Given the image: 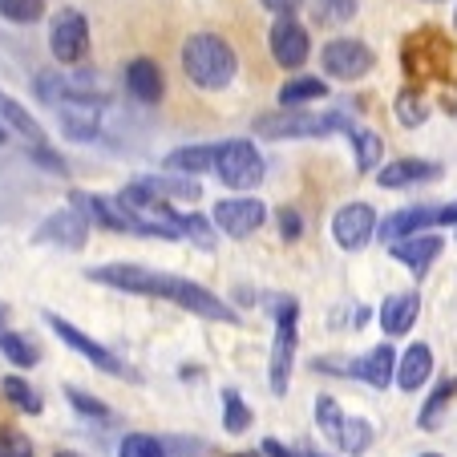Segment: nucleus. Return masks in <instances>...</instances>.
<instances>
[{"mask_svg":"<svg viewBox=\"0 0 457 457\" xmlns=\"http://www.w3.org/2000/svg\"><path fill=\"white\" fill-rule=\"evenodd\" d=\"M89 279H94V284H105V287H118V292L162 295V300L179 303V308H187L190 316H203V320H223V324H235V320H239L219 295H211L207 287L190 284V279H182V276H166V271L134 268V263H105V268L89 271Z\"/></svg>","mask_w":457,"mask_h":457,"instance_id":"obj_1","label":"nucleus"},{"mask_svg":"<svg viewBox=\"0 0 457 457\" xmlns=\"http://www.w3.org/2000/svg\"><path fill=\"white\" fill-rule=\"evenodd\" d=\"M182 70L199 89H223L231 86L239 61H235V49L215 33H199L182 45Z\"/></svg>","mask_w":457,"mask_h":457,"instance_id":"obj_2","label":"nucleus"},{"mask_svg":"<svg viewBox=\"0 0 457 457\" xmlns=\"http://www.w3.org/2000/svg\"><path fill=\"white\" fill-rule=\"evenodd\" d=\"M211 170H215L227 187L251 190L263 179V158H259V150L251 146V142L231 138V142H223V146H215V166H211Z\"/></svg>","mask_w":457,"mask_h":457,"instance_id":"obj_3","label":"nucleus"},{"mask_svg":"<svg viewBox=\"0 0 457 457\" xmlns=\"http://www.w3.org/2000/svg\"><path fill=\"white\" fill-rule=\"evenodd\" d=\"M295 316H300V303H295V300H279V308H276V345H271V393H276V397H284V393H287V377H292Z\"/></svg>","mask_w":457,"mask_h":457,"instance_id":"obj_4","label":"nucleus"},{"mask_svg":"<svg viewBox=\"0 0 457 457\" xmlns=\"http://www.w3.org/2000/svg\"><path fill=\"white\" fill-rule=\"evenodd\" d=\"M332 129H348L345 118H312V113H287V118H259L255 134L263 138H324Z\"/></svg>","mask_w":457,"mask_h":457,"instance_id":"obj_5","label":"nucleus"},{"mask_svg":"<svg viewBox=\"0 0 457 457\" xmlns=\"http://www.w3.org/2000/svg\"><path fill=\"white\" fill-rule=\"evenodd\" d=\"M49 49H53V57L65 61V65H73V61L86 57V49H89V25H86V17H81L78 9H61L57 17H53Z\"/></svg>","mask_w":457,"mask_h":457,"instance_id":"obj_6","label":"nucleus"},{"mask_svg":"<svg viewBox=\"0 0 457 457\" xmlns=\"http://www.w3.org/2000/svg\"><path fill=\"white\" fill-rule=\"evenodd\" d=\"M372 49L364 41H353V37H345V41H328L324 45V70L332 73V78L340 81H356L364 78V73L372 70Z\"/></svg>","mask_w":457,"mask_h":457,"instance_id":"obj_7","label":"nucleus"},{"mask_svg":"<svg viewBox=\"0 0 457 457\" xmlns=\"http://www.w3.org/2000/svg\"><path fill=\"white\" fill-rule=\"evenodd\" d=\"M263 219H268V207L259 199H223L215 207V215H211V223L223 235H231V239H247L251 231L263 227Z\"/></svg>","mask_w":457,"mask_h":457,"instance_id":"obj_8","label":"nucleus"},{"mask_svg":"<svg viewBox=\"0 0 457 457\" xmlns=\"http://www.w3.org/2000/svg\"><path fill=\"white\" fill-rule=\"evenodd\" d=\"M372 231H377V215H372L369 203H348V207H340L337 219H332V235H337V243L345 251L369 247Z\"/></svg>","mask_w":457,"mask_h":457,"instance_id":"obj_9","label":"nucleus"},{"mask_svg":"<svg viewBox=\"0 0 457 457\" xmlns=\"http://www.w3.org/2000/svg\"><path fill=\"white\" fill-rule=\"evenodd\" d=\"M312 53V41H308V29L292 17H279L271 25V57L284 65V70H300L303 61Z\"/></svg>","mask_w":457,"mask_h":457,"instance_id":"obj_10","label":"nucleus"},{"mask_svg":"<svg viewBox=\"0 0 457 457\" xmlns=\"http://www.w3.org/2000/svg\"><path fill=\"white\" fill-rule=\"evenodd\" d=\"M45 320H49V328L57 332V337L65 340V345H70L73 353H81V356H86L89 364H97V369H102V372H113V377H121V372H126V369H121V361L110 353V348H102V345H97V340H89L86 332H78V328H73V324H70V320H61V316H45Z\"/></svg>","mask_w":457,"mask_h":457,"instance_id":"obj_11","label":"nucleus"},{"mask_svg":"<svg viewBox=\"0 0 457 457\" xmlns=\"http://www.w3.org/2000/svg\"><path fill=\"white\" fill-rule=\"evenodd\" d=\"M97 118H102V110L94 105V97H61V129L70 134V138L86 142L97 134Z\"/></svg>","mask_w":457,"mask_h":457,"instance_id":"obj_12","label":"nucleus"},{"mask_svg":"<svg viewBox=\"0 0 457 457\" xmlns=\"http://www.w3.org/2000/svg\"><path fill=\"white\" fill-rule=\"evenodd\" d=\"M429 223H441V207H405L380 223V239H388V243L409 239V235H421V227H429Z\"/></svg>","mask_w":457,"mask_h":457,"instance_id":"obj_13","label":"nucleus"},{"mask_svg":"<svg viewBox=\"0 0 457 457\" xmlns=\"http://www.w3.org/2000/svg\"><path fill=\"white\" fill-rule=\"evenodd\" d=\"M441 179V166L437 162H421V158H397V162L380 166V187H417V182H433Z\"/></svg>","mask_w":457,"mask_h":457,"instance_id":"obj_14","label":"nucleus"},{"mask_svg":"<svg viewBox=\"0 0 457 457\" xmlns=\"http://www.w3.org/2000/svg\"><path fill=\"white\" fill-rule=\"evenodd\" d=\"M441 255V239L437 235H409V239H397L393 243V259H401L413 276H425L429 263Z\"/></svg>","mask_w":457,"mask_h":457,"instance_id":"obj_15","label":"nucleus"},{"mask_svg":"<svg viewBox=\"0 0 457 457\" xmlns=\"http://www.w3.org/2000/svg\"><path fill=\"white\" fill-rule=\"evenodd\" d=\"M417 312H421V300H417V292L388 295V300L380 303V328H385L388 337H405V332L413 328Z\"/></svg>","mask_w":457,"mask_h":457,"instance_id":"obj_16","label":"nucleus"},{"mask_svg":"<svg viewBox=\"0 0 457 457\" xmlns=\"http://www.w3.org/2000/svg\"><path fill=\"white\" fill-rule=\"evenodd\" d=\"M126 86H129V94L138 97V102H158V97H162V89H166L158 61L134 57V61H129V70H126Z\"/></svg>","mask_w":457,"mask_h":457,"instance_id":"obj_17","label":"nucleus"},{"mask_svg":"<svg viewBox=\"0 0 457 457\" xmlns=\"http://www.w3.org/2000/svg\"><path fill=\"white\" fill-rule=\"evenodd\" d=\"M393 369H397V353H393L388 345H377L369 356H361V361L348 364V372L361 377V380H369L372 388H385L388 380H393Z\"/></svg>","mask_w":457,"mask_h":457,"instance_id":"obj_18","label":"nucleus"},{"mask_svg":"<svg viewBox=\"0 0 457 457\" xmlns=\"http://www.w3.org/2000/svg\"><path fill=\"white\" fill-rule=\"evenodd\" d=\"M86 231H89V219L73 215V211H57V215L45 219L37 239H53V243H61V247H81V243H86Z\"/></svg>","mask_w":457,"mask_h":457,"instance_id":"obj_19","label":"nucleus"},{"mask_svg":"<svg viewBox=\"0 0 457 457\" xmlns=\"http://www.w3.org/2000/svg\"><path fill=\"white\" fill-rule=\"evenodd\" d=\"M429 372H433V353H429V345H413L405 356H401L397 385L405 388V393H417V388L429 380Z\"/></svg>","mask_w":457,"mask_h":457,"instance_id":"obj_20","label":"nucleus"},{"mask_svg":"<svg viewBox=\"0 0 457 457\" xmlns=\"http://www.w3.org/2000/svg\"><path fill=\"white\" fill-rule=\"evenodd\" d=\"M324 94H328V89H324V81H320V78H295V81H287V86L279 89V105H284V110H292V105L320 102Z\"/></svg>","mask_w":457,"mask_h":457,"instance_id":"obj_21","label":"nucleus"},{"mask_svg":"<svg viewBox=\"0 0 457 457\" xmlns=\"http://www.w3.org/2000/svg\"><path fill=\"white\" fill-rule=\"evenodd\" d=\"M348 138H353V150H356V166H361V170H372V166L380 162V154H385L380 138L369 134V129H348Z\"/></svg>","mask_w":457,"mask_h":457,"instance_id":"obj_22","label":"nucleus"},{"mask_svg":"<svg viewBox=\"0 0 457 457\" xmlns=\"http://www.w3.org/2000/svg\"><path fill=\"white\" fill-rule=\"evenodd\" d=\"M215 166V146H190V150H174L170 154V170H211Z\"/></svg>","mask_w":457,"mask_h":457,"instance_id":"obj_23","label":"nucleus"},{"mask_svg":"<svg viewBox=\"0 0 457 457\" xmlns=\"http://www.w3.org/2000/svg\"><path fill=\"white\" fill-rule=\"evenodd\" d=\"M0 118H4V121H12V129H17V134H25V138L41 142V126H37V121L29 118V113L21 110V105L12 102V97H4V94H0Z\"/></svg>","mask_w":457,"mask_h":457,"instance_id":"obj_24","label":"nucleus"},{"mask_svg":"<svg viewBox=\"0 0 457 457\" xmlns=\"http://www.w3.org/2000/svg\"><path fill=\"white\" fill-rule=\"evenodd\" d=\"M4 397L12 401V405L21 409V413H41V397H37L33 388H29V380H21V377H4Z\"/></svg>","mask_w":457,"mask_h":457,"instance_id":"obj_25","label":"nucleus"},{"mask_svg":"<svg viewBox=\"0 0 457 457\" xmlns=\"http://www.w3.org/2000/svg\"><path fill=\"white\" fill-rule=\"evenodd\" d=\"M316 421H320V429H324V437L328 441H337L340 445V429H345V413H340V405L332 397H320L316 401Z\"/></svg>","mask_w":457,"mask_h":457,"instance_id":"obj_26","label":"nucleus"},{"mask_svg":"<svg viewBox=\"0 0 457 457\" xmlns=\"http://www.w3.org/2000/svg\"><path fill=\"white\" fill-rule=\"evenodd\" d=\"M0 353L9 356L17 369H29V364H37V348L29 345L25 337H17V332H4V337H0Z\"/></svg>","mask_w":457,"mask_h":457,"instance_id":"obj_27","label":"nucleus"},{"mask_svg":"<svg viewBox=\"0 0 457 457\" xmlns=\"http://www.w3.org/2000/svg\"><path fill=\"white\" fill-rule=\"evenodd\" d=\"M312 12H316L320 25H345V21L356 12V0H316Z\"/></svg>","mask_w":457,"mask_h":457,"instance_id":"obj_28","label":"nucleus"},{"mask_svg":"<svg viewBox=\"0 0 457 457\" xmlns=\"http://www.w3.org/2000/svg\"><path fill=\"white\" fill-rule=\"evenodd\" d=\"M118 457H166V449H162V441L150 437V433H129V437L121 441Z\"/></svg>","mask_w":457,"mask_h":457,"instance_id":"obj_29","label":"nucleus"},{"mask_svg":"<svg viewBox=\"0 0 457 457\" xmlns=\"http://www.w3.org/2000/svg\"><path fill=\"white\" fill-rule=\"evenodd\" d=\"M369 441H372L369 421H361V417H353V421H348V417H345V429H340V449H348V453H364V449H369Z\"/></svg>","mask_w":457,"mask_h":457,"instance_id":"obj_30","label":"nucleus"},{"mask_svg":"<svg viewBox=\"0 0 457 457\" xmlns=\"http://www.w3.org/2000/svg\"><path fill=\"white\" fill-rule=\"evenodd\" d=\"M223 409H227V417H223L227 433H243L251 425V409L243 405V397L235 393V388H227V393H223Z\"/></svg>","mask_w":457,"mask_h":457,"instance_id":"obj_31","label":"nucleus"},{"mask_svg":"<svg viewBox=\"0 0 457 457\" xmlns=\"http://www.w3.org/2000/svg\"><path fill=\"white\" fill-rule=\"evenodd\" d=\"M453 393H457V380H441L437 393L429 397V405L421 409V425H425V429H437V417H441V409L449 405V397H453Z\"/></svg>","mask_w":457,"mask_h":457,"instance_id":"obj_32","label":"nucleus"},{"mask_svg":"<svg viewBox=\"0 0 457 457\" xmlns=\"http://www.w3.org/2000/svg\"><path fill=\"white\" fill-rule=\"evenodd\" d=\"M45 12V0H0V17L17 21V25H29Z\"/></svg>","mask_w":457,"mask_h":457,"instance_id":"obj_33","label":"nucleus"},{"mask_svg":"<svg viewBox=\"0 0 457 457\" xmlns=\"http://www.w3.org/2000/svg\"><path fill=\"white\" fill-rule=\"evenodd\" d=\"M0 457H33V449H29V441L17 429L0 425Z\"/></svg>","mask_w":457,"mask_h":457,"instance_id":"obj_34","label":"nucleus"},{"mask_svg":"<svg viewBox=\"0 0 457 457\" xmlns=\"http://www.w3.org/2000/svg\"><path fill=\"white\" fill-rule=\"evenodd\" d=\"M397 113H401V121H405V126H421V121H425V113H429V110H425V102H421V97L405 94V97H401V102H397Z\"/></svg>","mask_w":457,"mask_h":457,"instance_id":"obj_35","label":"nucleus"},{"mask_svg":"<svg viewBox=\"0 0 457 457\" xmlns=\"http://www.w3.org/2000/svg\"><path fill=\"white\" fill-rule=\"evenodd\" d=\"M70 401H73V409H81V413H86V417H97V421H110V409H105L102 401L86 397L81 388H70Z\"/></svg>","mask_w":457,"mask_h":457,"instance_id":"obj_36","label":"nucleus"},{"mask_svg":"<svg viewBox=\"0 0 457 457\" xmlns=\"http://www.w3.org/2000/svg\"><path fill=\"white\" fill-rule=\"evenodd\" d=\"M279 235H284V239H300L303 235V223H300V215H295V211H279Z\"/></svg>","mask_w":457,"mask_h":457,"instance_id":"obj_37","label":"nucleus"},{"mask_svg":"<svg viewBox=\"0 0 457 457\" xmlns=\"http://www.w3.org/2000/svg\"><path fill=\"white\" fill-rule=\"evenodd\" d=\"M263 4H268V9H271V12H279V17H292V12H295V9H300L303 0H263Z\"/></svg>","mask_w":457,"mask_h":457,"instance_id":"obj_38","label":"nucleus"},{"mask_svg":"<svg viewBox=\"0 0 457 457\" xmlns=\"http://www.w3.org/2000/svg\"><path fill=\"white\" fill-rule=\"evenodd\" d=\"M263 453H268V457H295L300 449H287V445H279L276 437H268V441H263Z\"/></svg>","mask_w":457,"mask_h":457,"instance_id":"obj_39","label":"nucleus"},{"mask_svg":"<svg viewBox=\"0 0 457 457\" xmlns=\"http://www.w3.org/2000/svg\"><path fill=\"white\" fill-rule=\"evenodd\" d=\"M4 332H9V308L0 303V337H4Z\"/></svg>","mask_w":457,"mask_h":457,"instance_id":"obj_40","label":"nucleus"},{"mask_svg":"<svg viewBox=\"0 0 457 457\" xmlns=\"http://www.w3.org/2000/svg\"><path fill=\"white\" fill-rule=\"evenodd\" d=\"M53 457H81V453H53Z\"/></svg>","mask_w":457,"mask_h":457,"instance_id":"obj_41","label":"nucleus"},{"mask_svg":"<svg viewBox=\"0 0 457 457\" xmlns=\"http://www.w3.org/2000/svg\"><path fill=\"white\" fill-rule=\"evenodd\" d=\"M295 457H320V453H295Z\"/></svg>","mask_w":457,"mask_h":457,"instance_id":"obj_42","label":"nucleus"},{"mask_svg":"<svg viewBox=\"0 0 457 457\" xmlns=\"http://www.w3.org/2000/svg\"><path fill=\"white\" fill-rule=\"evenodd\" d=\"M235 457H255V453H235Z\"/></svg>","mask_w":457,"mask_h":457,"instance_id":"obj_43","label":"nucleus"},{"mask_svg":"<svg viewBox=\"0 0 457 457\" xmlns=\"http://www.w3.org/2000/svg\"><path fill=\"white\" fill-rule=\"evenodd\" d=\"M0 142H4V129H0Z\"/></svg>","mask_w":457,"mask_h":457,"instance_id":"obj_44","label":"nucleus"},{"mask_svg":"<svg viewBox=\"0 0 457 457\" xmlns=\"http://www.w3.org/2000/svg\"><path fill=\"white\" fill-rule=\"evenodd\" d=\"M425 457H437V453H425Z\"/></svg>","mask_w":457,"mask_h":457,"instance_id":"obj_45","label":"nucleus"},{"mask_svg":"<svg viewBox=\"0 0 457 457\" xmlns=\"http://www.w3.org/2000/svg\"><path fill=\"white\" fill-rule=\"evenodd\" d=\"M453 25H457V12H453Z\"/></svg>","mask_w":457,"mask_h":457,"instance_id":"obj_46","label":"nucleus"}]
</instances>
